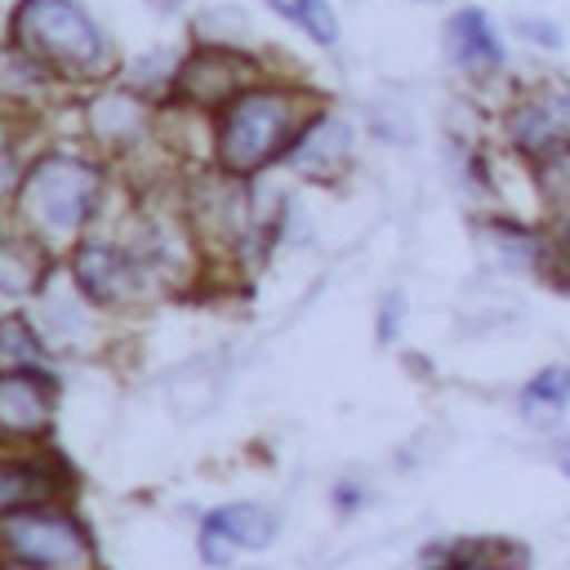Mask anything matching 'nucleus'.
Segmentation results:
<instances>
[{
	"mask_svg": "<svg viewBox=\"0 0 570 570\" xmlns=\"http://www.w3.org/2000/svg\"><path fill=\"white\" fill-rule=\"evenodd\" d=\"M0 534H4V548L22 566H36V570H80L89 557L85 534L71 521L49 517V512H13L4 517Z\"/></svg>",
	"mask_w": 570,
	"mask_h": 570,
	"instance_id": "obj_5",
	"label": "nucleus"
},
{
	"mask_svg": "<svg viewBox=\"0 0 570 570\" xmlns=\"http://www.w3.org/2000/svg\"><path fill=\"white\" fill-rule=\"evenodd\" d=\"M289 160H294L298 169L316 174V178H334V174H343L347 160H352V129H347L343 120H334V116L312 120V125L294 138Z\"/></svg>",
	"mask_w": 570,
	"mask_h": 570,
	"instance_id": "obj_10",
	"label": "nucleus"
},
{
	"mask_svg": "<svg viewBox=\"0 0 570 570\" xmlns=\"http://www.w3.org/2000/svg\"><path fill=\"white\" fill-rule=\"evenodd\" d=\"M557 468L570 476V441H557Z\"/></svg>",
	"mask_w": 570,
	"mask_h": 570,
	"instance_id": "obj_21",
	"label": "nucleus"
},
{
	"mask_svg": "<svg viewBox=\"0 0 570 570\" xmlns=\"http://www.w3.org/2000/svg\"><path fill=\"white\" fill-rule=\"evenodd\" d=\"M156 4H160V9H174V4H178V0H156Z\"/></svg>",
	"mask_w": 570,
	"mask_h": 570,
	"instance_id": "obj_23",
	"label": "nucleus"
},
{
	"mask_svg": "<svg viewBox=\"0 0 570 570\" xmlns=\"http://www.w3.org/2000/svg\"><path fill=\"white\" fill-rule=\"evenodd\" d=\"M396 316H401V298H387V307H383V325H379V338H383V343L396 338Z\"/></svg>",
	"mask_w": 570,
	"mask_h": 570,
	"instance_id": "obj_20",
	"label": "nucleus"
},
{
	"mask_svg": "<svg viewBox=\"0 0 570 570\" xmlns=\"http://www.w3.org/2000/svg\"><path fill=\"white\" fill-rule=\"evenodd\" d=\"M76 281H80L94 298H107V303L129 298V294L138 289L134 263H129L120 249H111V245H85V249L76 254Z\"/></svg>",
	"mask_w": 570,
	"mask_h": 570,
	"instance_id": "obj_12",
	"label": "nucleus"
},
{
	"mask_svg": "<svg viewBox=\"0 0 570 570\" xmlns=\"http://www.w3.org/2000/svg\"><path fill=\"white\" fill-rule=\"evenodd\" d=\"M36 276H40V254H36V245H27V240H4V245H0V285H4V289H27V285H36Z\"/></svg>",
	"mask_w": 570,
	"mask_h": 570,
	"instance_id": "obj_17",
	"label": "nucleus"
},
{
	"mask_svg": "<svg viewBox=\"0 0 570 570\" xmlns=\"http://www.w3.org/2000/svg\"><path fill=\"white\" fill-rule=\"evenodd\" d=\"M13 31L31 58L53 62L58 71L89 76L107 58V40L94 18L71 0H27L13 18Z\"/></svg>",
	"mask_w": 570,
	"mask_h": 570,
	"instance_id": "obj_2",
	"label": "nucleus"
},
{
	"mask_svg": "<svg viewBox=\"0 0 570 570\" xmlns=\"http://www.w3.org/2000/svg\"><path fill=\"white\" fill-rule=\"evenodd\" d=\"M445 53L468 76H499L508 67V45L494 27V18L476 4H463L445 18Z\"/></svg>",
	"mask_w": 570,
	"mask_h": 570,
	"instance_id": "obj_6",
	"label": "nucleus"
},
{
	"mask_svg": "<svg viewBox=\"0 0 570 570\" xmlns=\"http://www.w3.org/2000/svg\"><path fill=\"white\" fill-rule=\"evenodd\" d=\"M9 174H13V169H9V156H4V151H0V191H4V187H9Z\"/></svg>",
	"mask_w": 570,
	"mask_h": 570,
	"instance_id": "obj_22",
	"label": "nucleus"
},
{
	"mask_svg": "<svg viewBox=\"0 0 570 570\" xmlns=\"http://www.w3.org/2000/svg\"><path fill=\"white\" fill-rule=\"evenodd\" d=\"M94 196H98V174L71 156H45L31 178H27V191H22V209L27 218L49 232V236H71L89 209H94Z\"/></svg>",
	"mask_w": 570,
	"mask_h": 570,
	"instance_id": "obj_3",
	"label": "nucleus"
},
{
	"mask_svg": "<svg viewBox=\"0 0 570 570\" xmlns=\"http://www.w3.org/2000/svg\"><path fill=\"white\" fill-rule=\"evenodd\" d=\"M517 401H521V410H525L530 419H561V414L570 410V361H548V365H539V370L521 383Z\"/></svg>",
	"mask_w": 570,
	"mask_h": 570,
	"instance_id": "obj_14",
	"label": "nucleus"
},
{
	"mask_svg": "<svg viewBox=\"0 0 570 570\" xmlns=\"http://www.w3.org/2000/svg\"><path fill=\"white\" fill-rule=\"evenodd\" d=\"M245 58L232 53H200L183 67V94L196 102H223V98H240L245 94Z\"/></svg>",
	"mask_w": 570,
	"mask_h": 570,
	"instance_id": "obj_11",
	"label": "nucleus"
},
{
	"mask_svg": "<svg viewBox=\"0 0 570 570\" xmlns=\"http://www.w3.org/2000/svg\"><path fill=\"white\" fill-rule=\"evenodd\" d=\"M539 276H548L552 285L570 289V214L548 223V258H543Z\"/></svg>",
	"mask_w": 570,
	"mask_h": 570,
	"instance_id": "obj_18",
	"label": "nucleus"
},
{
	"mask_svg": "<svg viewBox=\"0 0 570 570\" xmlns=\"http://www.w3.org/2000/svg\"><path fill=\"white\" fill-rule=\"evenodd\" d=\"M525 548L499 534H468V539H445L432 543L423 557V570H521Z\"/></svg>",
	"mask_w": 570,
	"mask_h": 570,
	"instance_id": "obj_9",
	"label": "nucleus"
},
{
	"mask_svg": "<svg viewBox=\"0 0 570 570\" xmlns=\"http://www.w3.org/2000/svg\"><path fill=\"white\" fill-rule=\"evenodd\" d=\"M53 481L31 468V463H0V508H13V503H36Z\"/></svg>",
	"mask_w": 570,
	"mask_h": 570,
	"instance_id": "obj_16",
	"label": "nucleus"
},
{
	"mask_svg": "<svg viewBox=\"0 0 570 570\" xmlns=\"http://www.w3.org/2000/svg\"><path fill=\"white\" fill-rule=\"evenodd\" d=\"M272 534H276V512L254 503L218 508L214 517H205V557L227 561L236 548H267Z\"/></svg>",
	"mask_w": 570,
	"mask_h": 570,
	"instance_id": "obj_8",
	"label": "nucleus"
},
{
	"mask_svg": "<svg viewBox=\"0 0 570 570\" xmlns=\"http://www.w3.org/2000/svg\"><path fill=\"white\" fill-rule=\"evenodd\" d=\"M499 129H503L508 151H512L521 165H530V160H539L543 151L570 142V85H561V80H539V85H530V89H517V94L503 102Z\"/></svg>",
	"mask_w": 570,
	"mask_h": 570,
	"instance_id": "obj_4",
	"label": "nucleus"
},
{
	"mask_svg": "<svg viewBox=\"0 0 570 570\" xmlns=\"http://www.w3.org/2000/svg\"><path fill=\"white\" fill-rule=\"evenodd\" d=\"M53 410V392L36 370H4L0 374V432L36 436L45 432Z\"/></svg>",
	"mask_w": 570,
	"mask_h": 570,
	"instance_id": "obj_7",
	"label": "nucleus"
},
{
	"mask_svg": "<svg viewBox=\"0 0 570 570\" xmlns=\"http://www.w3.org/2000/svg\"><path fill=\"white\" fill-rule=\"evenodd\" d=\"M294 129H298V102L289 94H281V89H245L223 111L218 156H223V165L232 174H249V169L276 160L285 151V142L298 138Z\"/></svg>",
	"mask_w": 570,
	"mask_h": 570,
	"instance_id": "obj_1",
	"label": "nucleus"
},
{
	"mask_svg": "<svg viewBox=\"0 0 570 570\" xmlns=\"http://www.w3.org/2000/svg\"><path fill=\"white\" fill-rule=\"evenodd\" d=\"M512 31L525 40V45H534V49H566V31H561V22H552V18H543V13H521V18H512Z\"/></svg>",
	"mask_w": 570,
	"mask_h": 570,
	"instance_id": "obj_19",
	"label": "nucleus"
},
{
	"mask_svg": "<svg viewBox=\"0 0 570 570\" xmlns=\"http://www.w3.org/2000/svg\"><path fill=\"white\" fill-rule=\"evenodd\" d=\"M267 9L289 18V22H298L316 45H334L338 40V18H334V9L325 0H267Z\"/></svg>",
	"mask_w": 570,
	"mask_h": 570,
	"instance_id": "obj_15",
	"label": "nucleus"
},
{
	"mask_svg": "<svg viewBox=\"0 0 570 570\" xmlns=\"http://www.w3.org/2000/svg\"><path fill=\"white\" fill-rule=\"evenodd\" d=\"M530 174V191H534V209L543 214V223L566 218L570 214V142L543 151L539 160L525 165Z\"/></svg>",
	"mask_w": 570,
	"mask_h": 570,
	"instance_id": "obj_13",
	"label": "nucleus"
}]
</instances>
